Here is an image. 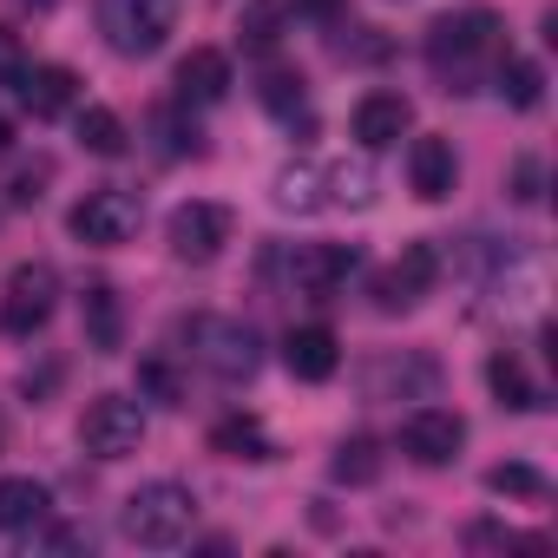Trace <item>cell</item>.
<instances>
[{
  "label": "cell",
  "mask_w": 558,
  "mask_h": 558,
  "mask_svg": "<svg viewBox=\"0 0 558 558\" xmlns=\"http://www.w3.org/2000/svg\"><path fill=\"white\" fill-rule=\"evenodd\" d=\"M276 204L283 210H368L375 171L349 158H296L276 171Z\"/></svg>",
  "instance_id": "6da1fadb"
},
{
  "label": "cell",
  "mask_w": 558,
  "mask_h": 558,
  "mask_svg": "<svg viewBox=\"0 0 558 558\" xmlns=\"http://www.w3.org/2000/svg\"><path fill=\"white\" fill-rule=\"evenodd\" d=\"M191 519H197V493L178 486V480H145V486L125 493V506H119V532H125L132 545H145V551L178 545V538L191 532Z\"/></svg>",
  "instance_id": "7a4b0ae2"
},
{
  "label": "cell",
  "mask_w": 558,
  "mask_h": 558,
  "mask_svg": "<svg viewBox=\"0 0 558 558\" xmlns=\"http://www.w3.org/2000/svg\"><path fill=\"white\" fill-rule=\"evenodd\" d=\"M493 53H499V14H486V8L440 14V21L427 27V66H434L440 80H453L447 93H460V86L473 80V66L493 60Z\"/></svg>",
  "instance_id": "3957f363"
},
{
  "label": "cell",
  "mask_w": 558,
  "mask_h": 558,
  "mask_svg": "<svg viewBox=\"0 0 558 558\" xmlns=\"http://www.w3.org/2000/svg\"><path fill=\"white\" fill-rule=\"evenodd\" d=\"M178 8L184 0H99V27H106L112 53L145 60L178 34Z\"/></svg>",
  "instance_id": "277c9868"
},
{
  "label": "cell",
  "mask_w": 558,
  "mask_h": 558,
  "mask_svg": "<svg viewBox=\"0 0 558 558\" xmlns=\"http://www.w3.org/2000/svg\"><path fill=\"white\" fill-rule=\"evenodd\" d=\"M138 223H145V204H138L132 191H119V184L86 191V197L73 204V217H66V230H73L80 243H93V250H119V243H132Z\"/></svg>",
  "instance_id": "5b68a950"
},
{
  "label": "cell",
  "mask_w": 558,
  "mask_h": 558,
  "mask_svg": "<svg viewBox=\"0 0 558 558\" xmlns=\"http://www.w3.org/2000/svg\"><path fill=\"white\" fill-rule=\"evenodd\" d=\"M138 440H145V408L138 401H125V395H93L86 401L80 447L93 460H125V453H138Z\"/></svg>",
  "instance_id": "8992f818"
},
{
  "label": "cell",
  "mask_w": 558,
  "mask_h": 558,
  "mask_svg": "<svg viewBox=\"0 0 558 558\" xmlns=\"http://www.w3.org/2000/svg\"><path fill=\"white\" fill-rule=\"evenodd\" d=\"M53 296H60V269L53 263H21L8 276V296H0V329H8L14 342L40 336L47 316H53Z\"/></svg>",
  "instance_id": "52a82bcc"
},
{
  "label": "cell",
  "mask_w": 558,
  "mask_h": 558,
  "mask_svg": "<svg viewBox=\"0 0 558 558\" xmlns=\"http://www.w3.org/2000/svg\"><path fill=\"white\" fill-rule=\"evenodd\" d=\"M434 283H440V250H434V243H408V250L375 276V310H381V316H408Z\"/></svg>",
  "instance_id": "ba28073f"
},
{
  "label": "cell",
  "mask_w": 558,
  "mask_h": 558,
  "mask_svg": "<svg viewBox=\"0 0 558 558\" xmlns=\"http://www.w3.org/2000/svg\"><path fill=\"white\" fill-rule=\"evenodd\" d=\"M197 362L223 381V388H243L256 368H263V349H256V336L243 329V323H197Z\"/></svg>",
  "instance_id": "9c48e42d"
},
{
  "label": "cell",
  "mask_w": 558,
  "mask_h": 558,
  "mask_svg": "<svg viewBox=\"0 0 558 558\" xmlns=\"http://www.w3.org/2000/svg\"><path fill=\"white\" fill-rule=\"evenodd\" d=\"M165 236H171V256H184V263H210V256L230 243V210H223V204L191 197V204H178V210H171Z\"/></svg>",
  "instance_id": "30bf717a"
},
{
  "label": "cell",
  "mask_w": 558,
  "mask_h": 558,
  "mask_svg": "<svg viewBox=\"0 0 558 558\" xmlns=\"http://www.w3.org/2000/svg\"><path fill=\"white\" fill-rule=\"evenodd\" d=\"M460 447H466V421H460L453 408H414V414L401 421V453H408L414 466H447Z\"/></svg>",
  "instance_id": "8fae6325"
},
{
  "label": "cell",
  "mask_w": 558,
  "mask_h": 558,
  "mask_svg": "<svg viewBox=\"0 0 558 558\" xmlns=\"http://www.w3.org/2000/svg\"><path fill=\"white\" fill-rule=\"evenodd\" d=\"M349 269H355V250H349V243H303V250L290 256V283H296V296L329 303V296L349 283Z\"/></svg>",
  "instance_id": "7c38bea8"
},
{
  "label": "cell",
  "mask_w": 558,
  "mask_h": 558,
  "mask_svg": "<svg viewBox=\"0 0 558 558\" xmlns=\"http://www.w3.org/2000/svg\"><path fill=\"white\" fill-rule=\"evenodd\" d=\"M408 184H414L421 204L453 197V184H460V158H453V145H447L440 132H427V138L408 145Z\"/></svg>",
  "instance_id": "4fadbf2b"
},
{
  "label": "cell",
  "mask_w": 558,
  "mask_h": 558,
  "mask_svg": "<svg viewBox=\"0 0 558 558\" xmlns=\"http://www.w3.org/2000/svg\"><path fill=\"white\" fill-rule=\"evenodd\" d=\"M408 125H414V106H408L401 93H362V106H355V145H362V151L401 145Z\"/></svg>",
  "instance_id": "5bb4252c"
},
{
  "label": "cell",
  "mask_w": 558,
  "mask_h": 558,
  "mask_svg": "<svg viewBox=\"0 0 558 558\" xmlns=\"http://www.w3.org/2000/svg\"><path fill=\"white\" fill-rule=\"evenodd\" d=\"M434 381H440V368L427 362V355H388V362H375L368 375H362V388H368V401H408V395H434Z\"/></svg>",
  "instance_id": "9a60e30c"
},
{
  "label": "cell",
  "mask_w": 558,
  "mask_h": 558,
  "mask_svg": "<svg viewBox=\"0 0 558 558\" xmlns=\"http://www.w3.org/2000/svg\"><path fill=\"white\" fill-rule=\"evenodd\" d=\"M283 362H290V375H296V381H329V375L342 368V342H336V329L310 323V329H290Z\"/></svg>",
  "instance_id": "2e32d148"
},
{
  "label": "cell",
  "mask_w": 558,
  "mask_h": 558,
  "mask_svg": "<svg viewBox=\"0 0 558 558\" xmlns=\"http://www.w3.org/2000/svg\"><path fill=\"white\" fill-rule=\"evenodd\" d=\"M80 329H86V349H99V355L125 349V310H119V290H112V283H86V296H80Z\"/></svg>",
  "instance_id": "e0dca14e"
},
{
  "label": "cell",
  "mask_w": 558,
  "mask_h": 558,
  "mask_svg": "<svg viewBox=\"0 0 558 558\" xmlns=\"http://www.w3.org/2000/svg\"><path fill=\"white\" fill-rule=\"evenodd\" d=\"M223 93H230V60H223L217 47H191V53L178 60V99H184V106H191V99H197V106H217Z\"/></svg>",
  "instance_id": "ac0fdd59"
},
{
  "label": "cell",
  "mask_w": 558,
  "mask_h": 558,
  "mask_svg": "<svg viewBox=\"0 0 558 558\" xmlns=\"http://www.w3.org/2000/svg\"><path fill=\"white\" fill-rule=\"evenodd\" d=\"M14 86H21V106H27L34 119H60V112L73 106V93H80V80H73L66 66H34V73H21Z\"/></svg>",
  "instance_id": "d6986e66"
},
{
  "label": "cell",
  "mask_w": 558,
  "mask_h": 558,
  "mask_svg": "<svg viewBox=\"0 0 558 558\" xmlns=\"http://www.w3.org/2000/svg\"><path fill=\"white\" fill-rule=\"evenodd\" d=\"M486 388L499 395V408H512V414H532V408H545V388L525 375V362L512 355V349H499L493 362H486Z\"/></svg>",
  "instance_id": "ffe728a7"
},
{
  "label": "cell",
  "mask_w": 558,
  "mask_h": 558,
  "mask_svg": "<svg viewBox=\"0 0 558 558\" xmlns=\"http://www.w3.org/2000/svg\"><path fill=\"white\" fill-rule=\"evenodd\" d=\"M47 506H53V493L40 486V480H0V532H34L40 519H47Z\"/></svg>",
  "instance_id": "44dd1931"
},
{
  "label": "cell",
  "mask_w": 558,
  "mask_h": 558,
  "mask_svg": "<svg viewBox=\"0 0 558 558\" xmlns=\"http://www.w3.org/2000/svg\"><path fill=\"white\" fill-rule=\"evenodd\" d=\"M210 453H223V460H276V440L263 434V421H217L210 427Z\"/></svg>",
  "instance_id": "7402d4cb"
},
{
  "label": "cell",
  "mask_w": 558,
  "mask_h": 558,
  "mask_svg": "<svg viewBox=\"0 0 558 558\" xmlns=\"http://www.w3.org/2000/svg\"><path fill=\"white\" fill-rule=\"evenodd\" d=\"M381 466H388V453H381V440H368V434H349V440L336 447V460H329V473H336L342 486H375Z\"/></svg>",
  "instance_id": "603a6c76"
},
{
  "label": "cell",
  "mask_w": 558,
  "mask_h": 558,
  "mask_svg": "<svg viewBox=\"0 0 558 558\" xmlns=\"http://www.w3.org/2000/svg\"><path fill=\"white\" fill-rule=\"evenodd\" d=\"M80 145H86L93 158H119L132 138H125V119H119L112 106H86V112H80Z\"/></svg>",
  "instance_id": "cb8c5ba5"
},
{
  "label": "cell",
  "mask_w": 558,
  "mask_h": 558,
  "mask_svg": "<svg viewBox=\"0 0 558 558\" xmlns=\"http://www.w3.org/2000/svg\"><path fill=\"white\" fill-rule=\"evenodd\" d=\"M236 40L250 53H269L276 40H283V0H250V8L236 14Z\"/></svg>",
  "instance_id": "d4e9b609"
},
{
  "label": "cell",
  "mask_w": 558,
  "mask_h": 558,
  "mask_svg": "<svg viewBox=\"0 0 558 558\" xmlns=\"http://www.w3.org/2000/svg\"><path fill=\"white\" fill-rule=\"evenodd\" d=\"M499 99H506L512 112H538V99H545V73H538L532 60H499Z\"/></svg>",
  "instance_id": "484cf974"
},
{
  "label": "cell",
  "mask_w": 558,
  "mask_h": 558,
  "mask_svg": "<svg viewBox=\"0 0 558 558\" xmlns=\"http://www.w3.org/2000/svg\"><path fill=\"white\" fill-rule=\"evenodd\" d=\"M486 493H506V499H545V473L525 466V460H506L486 473Z\"/></svg>",
  "instance_id": "4316f807"
},
{
  "label": "cell",
  "mask_w": 558,
  "mask_h": 558,
  "mask_svg": "<svg viewBox=\"0 0 558 558\" xmlns=\"http://www.w3.org/2000/svg\"><path fill=\"white\" fill-rule=\"evenodd\" d=\"M256 93H263V106H269V112H283V119H290V112H303V73H290V66H269Z\"/></svg>",
  "instance_id": "83f0119b"
},
{
  "label": "cell",
  "mask_w": 558,
  "mask_h": 558,
  "mask_svg": "<svg viewBox=\"0 0 558 558\" xmlns=\"http://www.w3.org/2000/svg\"><path fill=\"white\" fill-rule=\"evenodd\" d=\"M47 178H53V158H21L0 191H8V204H40V184Z\"/></svg>",
  "instance_id": "f1b7e54d"
},
{
  "label": "cell",
  "mask_w": 558,
  "mask_h": 558,
  "mask_svg": "<svg viewBox=\"0 0 558 558\" xmlns=\"http://www.w3.org/2000/svg\"><path fill=\"white\" fill-rule=\"evenodd\" d=\"M138 388H145L151 401H165V408H178V401H184V381H178V368H171L165 355L138 362Z\"/></svg>",
  "instance_id": "f546056e"
},
{
  "label": "cell",
  "mask_w": 558,
  "mask_h": 558,
  "mask_svg": "<svg viewBox=\"0 0 558 558\" xmlns=\"http://www.w3.org/2000/svg\"><path fill=\"white\" fill-rule=\"evenodd\" d=\"M21 73H27V40L14 27H0V86H14Z\"/></svg>",
  "instance_id": "4dcf8cb0"
},
{
  "label": "cell",
  "mask_w": 558,
  "mask_h": 558,
  "mask_svg": "<svg viewBox=\"0 0 558 558\" xmlns=\"http://www.w3.org/2000/svg\"><path fill=\"white\" fill-rule=\"evenodd\" d=\"M151 125H158V132H165V145H158V151H165V158H184V151H197V125H191V132H184V125H178V112H158V119H151Z\"/></svg>",
  "instance_id": "1f68e13d"
},
{
  "label": "cell",
  "mask_w": 558,
  "mask_h": 558,
  "mask_svg": "<svg viewBox=\"0 0 558 558\" xmlns=\"http://www.w3.org/2000/svg\"><path fill=\"white\" fill-rule=\"evenodd\" d=\"M466 545H473V551H486V545L506 551V545H538V538H519V532H506V525H466Z\"/></svg>",
  "instance_id": "d6a6232c"
},
{
  "label": "cell",
  "mask_w": 558,
  "mask_h": 558,
  "mask_svg": "<svg viewBox=\"0 0 558 558\" xmlns=\"http://www.w3.org/2000/svg\"><path fill=\"white\" fill-rule=\"evenodd\" d=\"M538 178H545L538 158H519V165H512V197H519V204H538Z\"/></svg>",
  "instance_id": "836d02e7"
},
{
  "label": "cell",
  "mask_w": 558,
  "mask_h": 558,
  "mask_svg": "<svg viewBox=\"0 0 558 558\" xmlns=\"http://www.w3.org/2000/svg\"><path fill=\"white\" fill-rule=\"evenodd\" d=\"M296 14H310V21H336V14H342V0H296Z\"/></svg>",
  "instance_id": "e575fe53"
},
{
  "label": "cell",
  "mask_w": 558,
  "mask_h": 558,
  "mask_svg": "<svg viewBox=\"0 0 558 558\" xmlns=\"http://www.w3.org/2000/svg\"><path fill=\"white\" fill-rule=\"evenodd\" d=\"M14 8H27V14H53L60 0H14Z\"/></svg>",
  "instance_id": "d590c367"
},
{
  "label": "cell",
  "mask_w": 558,
  "mask_h": 558,
  "mask_svg": "<svg viewBox=\"0 0 558 558\" xmlns=\"http://www.w3.org/2000/svg\"><path fill=\"white\" fill-rule=\"evenodd\" d=\"M8 145H14V125H8V119H0V151H8Z\"/></svg>",
  "instance_id": "8d00e7d4"
}]
</instances>
